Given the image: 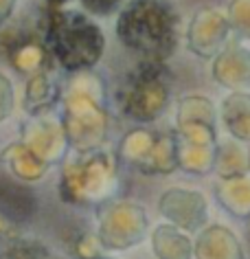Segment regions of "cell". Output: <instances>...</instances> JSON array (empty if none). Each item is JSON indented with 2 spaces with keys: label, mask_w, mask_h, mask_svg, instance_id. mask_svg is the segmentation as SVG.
I'll use <instances>...</instances> for the list:
<instances>
[{
  "label": "cell",
  "mask_w": 250,
  "mask_h": 259,
  "mask_svg": "<svg viewBox=\"0 0 250 259\" xmlns=\"http://www.w3.org/2000/svg\"><path fill=\"white\" fill-rule=\"evenodd\" d=\"M42 3L48 9H66V5L73 3V0H42Z\"/></svg>",
  "instance_id": "ac0fdd59"
},
{
  "label": "cell",
  "mask_w": 250,
  "mask_h": 259,
  "mask_svg": "<svg viewBox=\"0 0 250 259\" xmlns=\"http://www.w3.org/2000/svg\"><path fill=\"white\" fill-rule=\"evenodd\" d=\"M213 169L226 180L243 178L246 174H250V150L246 147V143L235 139L217 143Z\"/></svg>",
  "instance_id": "30bf717a"
},
{
  "label": "cell",
  "mask_w": 250,
  "mask_h": 259,
  "mask_svg": "<svg viewBox=\"0 0 250 259\" xmlns=\"http://www.w3.org/2000/svg\"><path fill=\"white\" fill-rule=\"evenodd\" d=\"M14 101H16L14 86H11L7 77L0 73V123L7 121V116L14 112Z\"/></svg>",
  "instance_id": "2e32d148"
},
{
  "label": "cell",
  "mask_w": 250,
  "mask_h": 259,
  "mask_svg": "<svg viewBox=\"0 0 250 259\" xmlns=\"http://www.w3.org/2000/svg\"><path fill=\"white\" fill-rule=\"evenodd\" d=\"M33 204L35 198L29 191V187L0 176V215L9 220H24L31 215Z\"/></svg>",
  "instance_id": "7c38bea8"
},
{
  "label": "cell",
  "mask_w": 250,
  "mask_h": 259,
  "mask_svg": "<svg viewBox=\"0 0 250 259\" xmlns=\"http://www.w3.org/2000/svg\"><path fill=\"white\" fill-rule=\"evenodd\" d=\"M119 158L140 174H174L180 169L176 134L154 132V130H134L121 141Z\"/></svg>",
  "instance_id": "5b68a950"
},
{
  "label": "cell",
  "mask_w": 250,
  "mask_h": 259,
  "mask_svg": "<svg viewBox=\"0 0 250 259\" xmlns=\"http://www.w3.org/2000/svg\"><path fill=\"white\" fill-rule=\"evenodd\" d=\"M114 31L119 42L140 60L167 62L180 40V14L171 0H127Z\"/></svg>",
  "instance_id": "6da1fadb"
},
{
  "label": "cell",
  "mask_w": 250,
  "mask_h": 259,
  "mask_svg": "<svg viewBox=\"0 0 250 259\" xmlns=\"http://www.w3.org/2000/svg\"><path fill=\"white\" fill-rule=\"evenodd\" d=\"M0 154H3L0 160H3V163L11 169V174L20 180H35V178L46 176V171H48V165L44 163L42 158H37L22 141L7 145L5 152H0Z\"/></svg>",
  "instance_id": "8fae6325"
},
{
  "label": "cell",
  "mask_w": 250,
  "mask_h": 259,
  "mask_svg": "<svg viewBox=\"0 0 250 259\" xmlns=\"http://www.w3.org/2000/svg\"><path fill=\"white\" fill-rule=\"evenodd\" d=\"M127 0H79L83 11H88V16L97 18H108L112 14H119L125 7Z\"/></svg>",
  "instance_id": "9a60e30c"
},
{
  "label": "cell",
  "mask_w": 250,
  "mask_h": 259,
  "mask_svg": "<svg viewBox=\"0 0 250 259\" xmlns=\"http://www.w3.org/2000/svg\"><path fill=\"white\" fill-rule=\"evenodd\" d=\"M228 20L237 35L250 40V0H233L228 5Z\"/></svg>",
  "instance_id": "5bb4252c"
},
{
  "label": "cell",
  "mask_w": 250,
  "mask_h": 259,
  "mask_svg": "<svg viewBox=\"0 0 250 259\" xmlns=\"http://www.w3.org/2000/svg\"><path fill=\"white\" fill-rule=\"evenodd\" d=\"M220 116L230 139L250 143V93L235 90L220 103Z\"/></svg>",
  "instance_id": "9c48e42d"
},
{
  "label": "cell",
  "mask_w": 250,
  "mask_h": 259,
  "mask_svg": "<svg viewBox=\"0 0 250 259\" xmlns=\"http://www.w3.org/2000/svg\"><path fill=\"white\" fill-rule=\"evenodd\" d=\"M16 5H18V0H0V24L7 22L14 16Z\"/></svg>",
  "instance_id": "e0dca14e"
},
{
  "label": "cell",
  "mask_w": 250,
  "mask_h": 259,
  "mask_svg": "<svg viewBox=\"0 0 250 259\" xmlns=\"http://www.w3.org/2000/svg\"><path fill=\"white\" fill-rule=\"evenodd\" d=\"M230 29L233 27H230L228 14H222L220 9L213 7L200 9L187 29V49L202 60H211L220 55L228 44Z\"/></svg>",
  "instance_id": "8992f818"
},
{
  "label": "cell",
  "mask_w": 250,
  "mask_h": 259,
  "mask_svg": "<svg viewBox=\"0 0 250 259\" xmlns=\"http://www.w3.org/2000/svg\"><path fill=\"white\" fill-rule=\"evenodd\" d=\"M20 141L37 158H42L48 167L53 165L55 160L66 158L70 152L68 139H66V134H64L62 119L57 121L53 112L42 114V116H29V121L22 125Z\"/></svg>",
  "instance_id": "52a82bcc"
},
{
  "label": "cell",
  "mask_w": 250,
  "mask_h": 259,
  "mask_svg": "<svg viewBox=\"0 0 250 259\" xmlns=\"http://www.w3.org/2000/svg\"><path fill=\"white\" fill-rule=\"evenodd\" d=\"M217 57H222V60H226L228 64H233V70L215 77L222 86L233 88V93L239 88L250 86V51L248 49H243L239 42H228Z\"/></svg>",
  "instance_id": "4fadbf2b"
},
{
  "label": "cell",
  "mask_w": 250,
  "mask_h": 259,
  "mask_svg": "<svg viewBox=\"0 0 250 259\" xmlns=\"http://www.w3.org/2000/svg\"><path fill=\"white\" fill-rule=\"evenodd\" d=\"M42 29L53 64L73 75L92 70L106 53L104 29L83 11L44 7Z\"/></svg>",
  "instance_id": "7a4b0ae2"
},
{
  "label": "cell",
  "mask_w": 250,
  "mask_h": 259,
  "mask_svg": "<svg viewBox=\"0 0 250 259\" xmlns=\"http://www.w3.org/2000/svg\"><path fill=\"white\" fill-rule=\"evenodd\" d=\"M171 70L165 62L140 60L117 88L121 114L134 123H154L171 103Z\"/></svg>",
  "instance_id": "277c9868"
},
{
  "label": "cell",
  "mask_w": 250,
  "mask_h": 259,
  "mask_svg": "<svg viewBox=\"0 0 250 259\" xmlns=\"http://www.w3.org/2000/svg\"><path fill=\"white\" fill-rule=\"evenodd\" d=\"M62 125L70 152H90L104 147L108 110L104 81L92 70L77 73L62 99Z\"/></svg>",
  "instance_id": "3957f363"
},
{
  "label": "cell",
  "mask_w": 250,
  "mask_h": 259,
  "mask_svg": "<svg viewBox=\"0 0 250 259\" xmlns=\"http://www.w3.org/2000/svg\"><path fill=\"white\" fill-rule=\"evenodd\" d=\"M62 99H64V93L55 77V68H48L29 77L27 86H24L22 106L29 116H42V114L55 112V106Z\"/></svg>",
  "instance_id": "ba28073f"
}]
</instances>
